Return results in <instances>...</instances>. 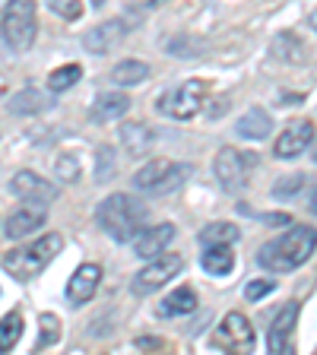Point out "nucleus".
Listing matches in <instances>:
<instances>
[{"label":"nucleus","instance_id":"20","mask_svg":"<svg viewBox=\"0 0 317 355\" xmlns=\"http://www.w3.org/2000/svg\"><path fill=\"white\" fill-rule=\"evenodd\" d=\"M200 266L209 276H229L235 270V254L232 244H207V251L200 254Z\"/></svg>","mask_w":317,"mask_h":355},{"label":"nucleus","instance_id":"23","mask_svg":"<svg viewBox=\"0 0 317 355\" xmlns=\"http://www.w3.org/2000/svg\"><path fill=\"white\" fill-rule=\"evenodd\" d=\"M7 105H10V111H13V114H38V111L48 108V98H44L38 89L29 86V89H19V92H16Z\"/></svg>","mask_w":317,"mask_h":355},{"label":"nucleus","instance_id":"36","mask_svg":"<svg viewBox=\"0 0 317 355\" xmlns=\"http://www.w3.org/2000/svg\"><path fill=\"white\" fill-rule=\"evenodd\" d=\"M311 213H314V216H317V191H314V193H311Z\"/></svg>","mask_w":317,"mask_h":355},{"label":"nucleus","instance_id":"26","mask_svg":"<svg viewBox=\"0 0 317 355\" xmlns=\"http://www.w3.org/2000/svg\"><path fill=\"white\" fill-rule=\"evenodd\" d=\"M80 80H83V67L80 64H64V67H58V70L48 73V89H51V92H64V89L76 86Z\"/></svg>","mask_w":317,"mask_h":355},{"label":"nucleus","instance_id":"12","mask_svg":"<svg viewBox=\"0 0 317 355\" xmlns=\"http://www.w3.org/2000/svg\"><path fill=\"white\" fill-rule=\"evenodd\" d=\"M175 225L171 222H159V225H143L137 235H133V254L143 260L162 257L169 251V244L175 241Z\"/></svg>","mask_w":317,"mask_h":355},{"label":"nucleus","instance_id":"18","mask_svg":"<svg viewBox=\"0 0 317 355\" xmlns=\"http://www.w3.org/2000/svg\"><path fill=\"white\" fill-rule=\"evenodd\" d=\"M235 133L241 137V140H266L270 133H273V118L266 114L264 108H251V111H244L241 118L235 121Z\"/></svg>","mask_w":317,"mask_h":355},{"label":"nucleus","instance_id":"11","mask_svg":"<svg viewBox=\"0 0 317 355\" xmlns=\"http://www.w3.org/2000/svg\"><path fill=\"white\" fill-rule=\"evenodd\" d=\"M314 124H311L308 118H295L289 121L286 127H282V133L276 137L273 143V155L276 159H298V155L305 153V149H311V140H314Z\"/></svg>","mask_w":317,"mask_h":355},{"label":"nucleus","instance_id":"2","mask_svg":"<svg viewBox=\"0 0 317 355\" xmlns=\"http://www.w3.org/2000/svg\"><path fill=\"white\" fill-rule=\"evenodd\" d=\"M96 222L111 241L127 244L146 225V203L137 200L133 193H111V197H105L98 203Z\"/></svg>","mask_w":317,"mask_h":355},{"label":"nucleus","instance_id":"37","mask_svg":"<svg viewBox=\"0 0 317 355\" xmlns=\"http://www.w3.org/2000/svg\"><path fill=\"white\" fill-rule=\"evenodd\" d=\"M89 3H92V7H98V10H102V3H105V0H89Z\"/></svg>","mask_w":317,"mask_h":355},{"label":"nucleus","instance_id":"17","mask_svg":"<svg viewBox=\"0 0 317 355\" xmlns=\"http://www.w3.org/2000/svg\"><path fill=\"white\" fill-rule=\"evenodd\" d=\"M130 111V98L127 92H102L96 96L92 108H89V121L92 124H108V121H118Z\"/></svg>","mask_w":317,"mask_h":355},{"label":"nucleus","instance_id":"32","mask_svg":"<svg viewBox=\"0 0 317 355\" xmlns=\"http://www.w3.org/2000/svg\"><path fill=\"white\" fill-rule=\"evenodd\" d=\"M111 171H114L111 153H108V146H102V153H98V181H108V178H114Z\"/></svg>","mask_w":317,"mask_h":355},{"label":"nucleus","instance_id":"7","mask_svg":"<svg viewBox=\"0 0 317 355\" xmlns=\"http://www.w3.org/2000/svg\"><path fill=\"white\" fill-rule=\"evenodd\" d=\"M254 168H257V155L244 153V149H235V146L219 149V153H216V162H213L216 181H219L225 191H244L248 181H251Z\"/></svg>","mask_w":317,"mask_h":355},{"label":"nucleus","instance_id":"4","mask_svg":"<svg viewBox=\"0 0 317 355\" xmlns=\"http://www.w3.org/2000/svg\"><path fill=\"white\" fill-rule=\"evenodd\" d=\"M191 178L187 162H171V159H153L133 175V187L146 197H169Z\"/></svg>","mask_w":317,"mask_h":355},{"label":"nucleus","instance_id":"16","mask_svg":"<svg viewBox=\"0 0 317 355\" xmlns=\"http://www.w3.org/2000/svg\"><path fill=\"white\" fill-rule=\"evenodd\" d=\"M124 35H127L124 19H108V22H102V26H96V29H89L86 35H83V48H86L89 54H108Z\"/></svg>","mask_w":317,"mask_h":355},{"label":"nucleus","instance_id":"31","mask_svg":"<svg viewBox=\"0 0 317 355\" xmlns=\"http://www.w3.org/2000/svg\"><path fill=\"white\" fill-rule=\"evenodd\" d=\"M58 178L60 181H76L80 178V162L74 155H60L58 159Z\"/></svg>","mask_w":317,"mask_h":355},{"label":"nucleus","instance_id":"13","mask_svg":"<svg viewBox=\"0 0 317 355\" xmlns=\"http://www.w3.org/2000/svg\"><path fill=\"white\" fill-rule=\"evenodd\" d=\"M102 282V266L98 263H83L74 270V276L67 279V302L74 308H83L96 298V288Z\"/></svg>","mask_w":317,"mask_h":355},{"label":"nucleus","instance_id":"24","mask_svg":"<svg viewBox=\"0 0 317 355\" xmlns=\"http://www.w3.org/2000/svg\"><path fill=\"white\" fill-rule=\"evenodd\" d=\"M238 238H241V232L232 222H209L207 229L200 232V244H235Z\"/></svg>","mask_w":317,"mask_h":355},{"label":"nucleus","instance_id":"9","mask_svg":"<svg viewBox=\"0 0 317 355\" xmlns=\"http://www.w3.org/2000/svg\"><path fill=\"white\" fill-rule=\"evenodd\" d=\"M213 349H229V352H254V327L251 320L244 318L241 311H229L225 318L219 320V327L213 330Z\"/></svg>","mask_w":317,"mask_h":355},{"label":"nucleus","instance_id":"15","mask_svg":"<svg viewBox=\"0 0 317 355\" xmlns=\"http://www.w3.org/2000/svg\"><path fill=\"white\" fill-rule=\"evenodd\" d=\"M42 225H44V203H32V200H26V207H19L7 222H3V235L13 238V241H19V238L38 232Z\"/></svg>","mask_w":317,"mask_h":355},{"label":"nucleus","instance_id":"30","mask_svg":"<svg viewBox=\"0 0 317 355\" xmlns=\"http://www.w3.org/2000/svg\"><path fill=\"white\" fill-rule=\"evenodd\" d=\"M273 288H276L273 279H251L248 286H244V298H248V302H260V298L270 295Z\"/></svg>","mask_w":317,"mask_h":355},{"label":"nucleus","instance_id":"25","mask_svg":"<svg viewBox=\"0 0 317 355\" xmlns=\"http://www.w3.org/2000/svg\"><path fill=\"white\" fill-rule=\"evenodd\" d=\"M22 336V314L10 311L7 318L0 320V352H13V346Z\"/></svg>","mask_w":317,"mask_h":355},{"label":"nucleus","instance_id":"8","mask_svg":"<svg viewBox=\"0 0 317 355\" xmlns=\"http://www.w3.org/2000/svg\"><path fill=\"white\" fill-rule=\"evenodd\" d=\"M181 270H185L181 254H162V257H153L140 270V273L130 279V292H133V295H140V298L143 295H153V292H159L162 286H169V282L175 279Z\"/></svg>","mask_w":317,"mask_h":355},{"label":"nucleus","instance_id":"27","mask_svg":"<svg viewBox=\"0 0 317 355\" xmlns=\"http://www.w3.org/2000/svg\"><path fill=\"white\" fill-rule=\"evenodd\" d=\"M38 340H35V349H48V346H58L60 340V318L51 314V311H44L42 318H38Z\"/></svg>","mask_w":317,"mask_h":355},{"label":"nucleus","instance_id":"6","mask_svg":"<svg viewBox=\"0 0 317 355\" xmlns=\"http://www.w3.org/2000/svg\"><path fill=\"white\" fill-rule=\"evenodd\" d=\"M203 102H207V83L185 80L181 86L165 89L162 96H159V102H155V108H159V114H165L171 121H191L200 114Z\"/></svg>","mask_w":317,"mask_h":355},{"label":"nucleus","instance_id":"29","mask_svg":"<svg viewBox=\"0 0 317 355\" xmlns=\"http://www.w3.org/2000/svg\"><path fill=\"white\" fill-rule=\"evenodd\" d=\"M44 3H48V10H51V13H58L60 19H80L83 16V0H44Z\"/></svg>","mask_w":317,"mask_h":355},{"label":"nucleus","instance_id":"10","mask_svg":"<svg viewBox=\"0 0 317 355\" xmlns=\"http://www.w3.org/2000/svg\"><path fill=\"white\" fill-rule=\"evenodd\" d=\"M298 314H302V304L289 302L286 308H280V314L270 324L266 333V349L276 355H292L295 352V327H298Z\"/></svg>","mask_w":317,"mask_h":355},{"label":"nucleus","instance_id":"33","mask_svg":"<svg viewBox=\"0 0 317 355\" xmlns=\"http://www.w3.org/2000/svg\"><path fill=\"white\" fill-rule=\"evenodd\" d=\"M264 222H270V225H292V216L289 213H273V216H264Z\"/></svg>","mask_w":317,"mask_h":355},{"label":"nucleus","instance_id":"1","mask_svg":"<svg viewBox=\"0 0 317 355\" xmlns=\"http://www.w3.org/2000/svg\"><path fill=\"white\" fill-rule=\"evenodd\" d=\"M317 248V229L311 225H292L280 238L266 241L257 251V263L270 273H292L298 266H305V260L314 254Z\"/></svg>","mask_w":317,"mask_h":355},{"label":"nucleus","instance_id":"38","mask_svg":"<svg viewBox=\"0 0 317 355\" xmlns=\"http://www.w3.org/2000/svg\"><path fill=\"white\" fill-rule=\"evenodd\" d=\"M153 3H165V0H153Z\"/></svg>","mask_w":317,"mask_h":355},{"label":"nucleus","instance_id":"5","mask_svg":"<svg viewBox=\"0 0 317 355\" xmlns=\"http://www.w3.org/2000/svg\"><path fill=\"white\" fill-rule=\"evenodd\" d=\"M0 32L13 51H29L38 35L35 0H7L3 16H0Z\"/></svg>","mask_w":317,"mask_h":355},{"label":"nucleus","instance_id":"34","mask_svg":"<svg viewBox=\"0 0 317 355\" xmlns=\"http://www.w3.org/2000/svg\"><path fill=\"white\" fill-rule=\"evenodd\" d=\"M311 159L317 162V133H314V140H311Z\"/></svg>","mask_w":317,"mask_h":355},{"label":"nucleus","instance_id":"35","mask_svg":"<svg viewBox=\"0 0 317 355\" xmlns=\"http://www.w3.org/2000/svg\"><path fill=\"white\" fill-rule=\"evenodd\" d=\"M308 26H311V29H314V32H317V10H314V13H311V16H308Z\"/></svg>","mask_w":317,"mask_h":355},{"label":"nucleus","instance_id":"21","mask_svg":"<svg viewBox=\"0 0 317 355\" xmlns=\"http://www.w3.org/2000/svg\"><path fill=\"white\" fill-rule=\"evenodd\" d=\"M153 140H155V133L149 130L143 121H127V124H121V143H124L127 155H146Z\"/></svg>","mask_w":317,"mask_h":355},{"label":"nucleus","instance_id":"14","mask_svg":"<svg viewBox=\"0 0 317 355\" xmlns=\"http://www.w3.org/2000/svg\"><path fill=\"white\" fill-rule=\"evenodd\" d=\"M10 191L16 193V197L22 200H32V203H51L54 197H58V187L51 184V181H44L42 175H35V171H19V175H13V181H10Z\"/></svg>","mask_w":317,"mask_h":355},{"label":"nucleus","instance_id":"22","mask_svg":"<svg viewBox=\"0 0 317 355\" xmlns=\"http://www.w3.org/2000/svg\"><path fill=\"white\" fill-rule=\"evenodd\" d=\"M149 73H153V67L143 64V60H121L111 70V83L114 86H140L149 80Z\"/></svg>","mask_w":317,"mask_h":355},{"label":"nucleus","instance_id":"28","mask_svg":"<svg viewBox=\"0 0 317 355\" xmlns=\"http://www.w3.org/2000/svg\"><path fill=\"white\" fill-rule=\"evenodd\" d=\"M305 184H308V175H289V178H282V181L273 184V197L276 200H292Z\"/></svg>","mask_w":317,"mask_h":355},{"label":"nucleus","instance_id":"3","mask_svg":"<svg viewBox=\"0 0 317 355\" xmlns=\"http://www.w3.org/2000/svg\"><path fill=\"white\" fill-rule=\"evenodd\" d=\"M60 248H64V238H60L58 232H51V235H42V238H35V241L22 244V248L7 251L3 260H0V266H3V273L19 282L35 279L44 266L60 254Z\"/></svg>","mask_w":317,"mask_h":355},{"label":"nucleus","instance_id":"19","mask_svg":"<svg viewBox=\"0 0 317 355\" xmlns=\"http://www.w3.org/2000/svg\"><path fill=\"white\" fill-rule=\"evenodd\" d=\"M197 311V292L191 286H178L175 292L162 298L155 304V314L159 318H185V314H194Z\"/></svg>","mask_w":317,"mask_h":355}]
</instances>
